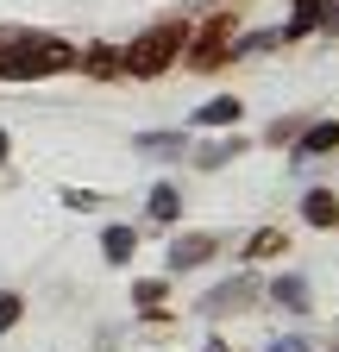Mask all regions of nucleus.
I'll list each match as a JSON object with an SVG mask.
<instances>
[{"mask_svg":"<svg viewBox=\"0 0 339 352\" xmlns=\"http://www.w3.org/2000/svg\"><path fill=\"white\" fill-rule=\"evenodd\" d=\"M69 63V44H51V38H38V44H19V51H0V76L7 82H32V76H51Z\"/></svg>","mask_w":339,"mask_h":352,"instance_id":"nucleus-1","label":"nucleus"},{"mask_svg":"<svg viewBox=\"0 0 339 352\" xmlns=\"http://www.w3.org/2000/svg\"><path fill=\"white\" fill-rule=\"evenodd\" d=\"M176 44H183V25H157V32H145L132 51L119 57V69H132V76H157L170 57H176Z\"/></svg>","mask_w":339,"mask_h":352,"instance_id":"nucleus-2","label":"nucleus"},{"mask_svg":"<svg viewBox=\"0 0 339 352\" xmlns=\"http://www.w3.org/2000/svg\"><path fill=\"white\" fill-rule=\"evenodd\" d=\"M251 296H258V277H226L201 296V315H233V308H245Z\"/></svg>","mask_w":339,"mask_h":352,"instance_id":"nucleus-3","label":"nucleus"},{"mask_svg":"<svg viewBox=\"0 0 339 352\" xmlns=\"http://www.w3.org/2000/svg\"><path fill=\"white\" fill-rule=\"evenodd\" d=\"M214 258V239L207 233H183L176 245H170V271H195V264H207Z\"/></svg>","mask_w":339,"mask_h":352,"instance_id":"nucleus-4","label":"nucleus"},{"mask_svg":"<svg viewBox=\"0 0 339 352\" xmlns=\"http://www.w3.org/2000/svg\"><path fill=\"white\" fill-rule=\"evenodd\" d=\"M270 302H277V308H289V315H308V277L283 271V277L270 283Z\"/></svg>","mask_w":339,"mask_h":352,"instance_id":"nucleus-5","label":"nucleus"},{"mask_svg":"<svg viewBox=\"0 0 339 352\" xmlns=\"http://www.w3.org/2000/svg\"><path fill=\"white\" fill-rule=\"evenodd\" d=\"M220 38H226V19H214L201 38H195V63L201 69H214V63H226V51H220Z\"/></svg>","mask_w":339,"mask_h":352,"instance_id":"nucleus-6","label":"nucleus"},{"mask_svg":"<svg viewBox=\"0 0 339 352\" xmlns=\"http://www.w3.org/2000/svg\"><path fill=\"white\" fill-rule=\"evenodd\" d=\"M320 13H327V7H320V0H295V13H289V25H283V38H308V32L320 25Z\"/></svg>","mask_w":339,"mask_h":352,"instance_id":"nucleus-7","label":"nucleus"},{"mask_svg":"<svg viewBox=\"0 0 339 352\" xmlns=\"http://www.w3.org/2000/svg\"><path fill=\"white\" fill-rule=\"evenodd\" d=\"M302 214L314 220V227H339V201H333L327 189H308V201H302Z\"/></svg>","mask_w":339,"mask_h":352,"instance_id":"nucleus-8","label":"nucleus"},{"mask_svg":"<svg viewBox=\"0 0 339 352\" xmlns=\"http://www.w3.org/2000/svg\"><path fill=\"white\" fill-rule=\"evenodd\" d=\"M145 214L157 220V227H170V220H176V214H183V195H176V189H151V201H145Z\"/></svg>","mask_w":339,"mask_h":352,"instance_id":"nucleus-9","label":"nucleus"},{"mask_svg":"<svg viewBox=\"0 0 339 352\" xmlns=\"http://www.w3.org/2000/svg\"><path fill=\"white\" fill-rule=\"evenodd\" d=\"M132 245H139V233H132V227H107V239H101L107 264H126V258H132Z\"/></svg>","mask_w":339,"mask_h":352,"instance_id":"nucleus-10","label":"nucleus"},{"mask_svg":"<svg viewBox=\"0 0 339 352\" xmlns=\"http://www.w3.org/2000/svg\"><path fill=\"white\" fill-rule=\"evenodd\" d=\"M333 145H339V120H327V126H314V132H308V139H302V164H308V157H320V151H333Z\"/></svg>","mask_w":339,"mask_h":352,"instance_id":"nucleus-11","label":"nucleus"},{"mask_svg":"<svg viewBox=\"0 0 339 352\" xmlns=\"http://www.w3.org/2000/svg\"><path fill=\"white\" fill-rule=\"evenodd\" d=\"M233 120H239V101H233V95H220V101H207V107L195 113V126H233Z\"/></svg>","mask_w":339,"mask_h":352,"instance_id":"nucleus-12","label":"nucleus"},{"mask_svg":"<svg viewBox=\"0 0 339 352\" xmlns=\"http://www.w3.org/2000/svg\"><path fill=\"white\" fill-rule=\"evenodd\" d=\"M132 302H139V315H157V308L170 302V289H163L157 277H145V283H132Z\"/></svg>","mask_w":339,"mask_h":352,"instance_id":"nucleus-13","label":"nucleus"},{"mask_svg":"<svg viewBox=\"0 0 339 352\" xmlns=\"http://www.w3.org/2000/svg\"><path fill=\"white\" fill-rule=\"evenodd\" d=\"M270 44H283V32H251V38H239L226 57H251V51H270Z\"/></svg>","mask_w":339,"mask_h":352,"instance_id":"nucleus-14","label":"nucleus"},{"mask_svg":"<svg viewBox=\"0 0 339 352\" xmlns=\"http://www.w3.org/2000/svg\"><path fill=\"white\" fill-rule=\"evenodd\" d=\"M176 132H145V139H139V151H151V157H176Z\"/></svg>","mask_w":339,"mask_h":352,"instance_id":"nucleus-15","label":"nucleus"},{"mask_svg":"<svg viewBox=\"0 0 339 352\" xmlns=\"http://www.w3.org/2000/svg\"><path fill=\"white\" fill-rule=\"evenodd\" d=\"M82 69H89V76H113V69H119V57L107 51V44H95V51L82 57Z\"/></svg>","mask_w":339,"mask_h":352,"instance_id":"nucleus-16","label":"nucleus"},{"mask_svg":"<svg viewBox=\"0 0 339 352\" xmlns=\"http://www.w3.org/2000/svg\"><path fill=\"white\" fill-rule=\"evenodd\" d=\"M233 151H245V145H239V139H226V145H207V151H195V164H201V170H220Z\"/></svg>","mask_w":339,"mask_h":352,"instance_id":"nucleus-17","label":"nucleus"},{"mask_svg":"<svg viewBox=\"0 0 339 352\" xmlns=\"http://www.w3.org/2000/svg\"><path fill=\"white\" fill-rule=\"evenodd\" d=\"M251 252H283V233H277V227H264L258 239H251Z\"/></svg>","mask_w":339,"mask_h":352,"instance_id":"nucleus-18","label":"nucleus"},{"mask_svg":"<svg viewBox=\"0 0 339 352\" xmlns=\"http://www.w3.org/2000/svg\"><path fill=\"white\" fill-rule=\"evenodd\" d=\"M13 321H19V296H0V333H7Z\"/></svg>","mask_w":339,"mask_h":352,"instance_id":"nucleus-19","label":"nucleus"},{"mask_svg":"<svg viewBox=\"0 0 339 352\" xmlns=\"http://www.w3.org/2000/svg\"><path fill=\"white\" fill-rule=\"evenodd\" d=\"M270 352H308V340H295V333H289V340H277Z\"/></svg>","mask_w":339,"mask_h":352,"instance_id":"nucleus-20","label":"nucleus"},{"mask_svg":"<svg viewBox=\"0 0 339 352\" xmlns=\"http://www.w3.org/2000/svg\"><path fill=\"white\" fill-rule=\"evenodd\" d=\"M0 164H7V132H0Z\"/></svg>","mask_w":339,"mask_h":352,"instance_id":"nucleus-21","label":"nucleus"}]
</instances>
